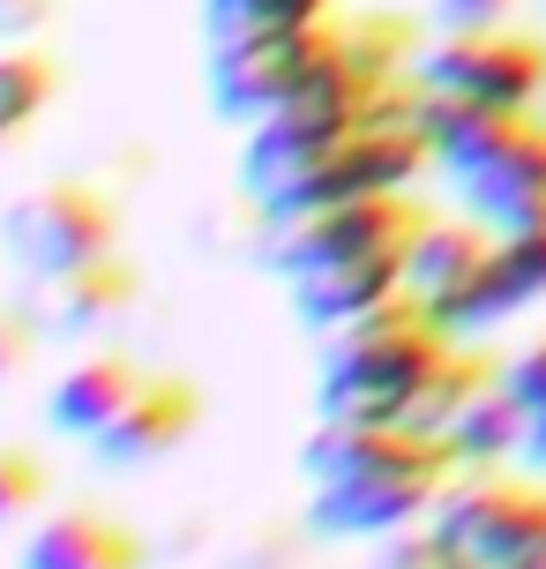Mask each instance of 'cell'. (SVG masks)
Wrapping results in <instances>:
<instances>
[{
    "instance_id": "cell-1",
    "label": "cell",
    "mask_w": 546,
    "mask_h": 569,
    "mask_svg": "<svg viewBox=\"0 0 546 569\" xmlns=\"http://www.w3.org/2000/svg\"><path fill=\"white\" fill-rule=\"evenodd\" d=\"M307 472V525L315 540H390L404 525H427L442 495L472 472V457L427 427L322 420L300 450Z\"/></svg>"
},
{
    "instance_id": "cell-2",
    "label": "cell",
    "mask_w": 546,
    "mask_h": 569,
    "mask_svg": "<svg viewBox=\"0 0 546 569\" xmlns=\"http://www.w3.org/2000/svg\"><path fill=\"white\" fill-rule=\"evenodd\" d=\"M457 330L427 308L397 292L390 308L360 315L345 330H330L322 352V420H374V427H412L419 398H427L434 368L449 360Z\"/></svg>"
},
{
    "instance_id": "cell-3",
    "label": "cell",
    "mask_w": 546,
    "mask_h": 569,
    "mask_svg": "<svg viewBox=\"0 0 546 569\" xmlns=\"http://www.w3.org/2000/svg\"><path fill=\"white\" fill-rule=\"evenodd\" d=\"M434 166L457 180L464 210L494 218L502 232L546 226V113L539 106H479L427 90Z\"/></svg>"
},
{
    "instance_id": "cell-4",
    "label": "cell",
    "mask_w": 546,
    "mask_h": 569,
    "mask_svg": "<svg viewBox=\"0 0 546 569\" xmlns=\"http://www.w3.org/2000/svg\"><path fill=\"white\" fill-rule=\"evenodd\" d=\"M337 53V23H277V30H218L210 46V106L218 120H270L322 76Z\"/></svg>"
},
{
    "instance_id": "cell-5",
    "label": "cell",
    "mask_w": 546,
    "mask_h": 569,
    "mask_svg": "<svg viewBox=\"0 0 546 569\" xmlns=\"http://www.w3.org/2000/svg\"><path fill=\"white\" fill-rule=\"evenodd\" d=\"M120 226H128L120 196H105L98 180H38L0 210V248L23 278H46V270L120 256Z\"/></svg>"
},
{
    "instance_id": "cell-6",
    "label": "cell",
    "mask_w": 546,
    "mask_h": 569,
    "mask_svg": "<svg viewBox=\"0 0 546 569\" xmlns=\"http://www.w3.org/2000/svg\"><path fill=\"white\" fill-rule=\"evenodd\" d=\"M434 210L412 196H360V202H330V210H300V218H262V256L285 278L307 270H337V262H367V256H404Z\"/></svg>"
},
{
    "instance_id": "cell-7",
    "label": "cell",
    "mask_w": 546,
    "mask_h": 569,
    "mask_svg": "<svg viewBox=\"0 0 546 569\" xmlns=\"http://www.w3.org/2000/svg\"><path fill=\"white\" fill-rule=\"evenodd\" d=\"M434 525L472 555V569H532L546 562V480L502 472V465H472L449 495Z\"/></svg>"
},
{
    "instance_id": "cell-8",
    "label": "cell",
    "mask_w": 546,
    "mask_h": 569,
    "mask_svg": "<svg viewBox=\"0 0 546 569\" xmlns=\"http://www.w3.org/2000/svg\"><path fill=\"white\" fill-rule=\"evenodd\" d=\"M419 90L434 98H479V106H546V38L532 30H449L442 46L412 60Z\"/></svg>"
},
{
    "instance_id": "cell-9",
    "label": "cell",
    "mask_w": 546,
    "mask_h": 569,
    "mask_svg": "<svg viewBox=\"0 0 546 569\" xmlns=\"http://www.w3.org/2000/svg\"><path fill=\"white\" fill-rule=\"evenodd\" d=\"M195 427H202V390L195 382H188V375H143L135 398L90 435V457H98L105 472H150V465H165Z\"/></svg>"
},
{
    "instance_id": "cell-10",
    "label": "cell",
    "mask_w": 546,
    "mask_h": 569,
    "mask_svg": "<svg viewBox=\"0 0 546 569\" xmlns=\"http://www.w3.org/2000/svg\"><path fill=\"white\" fill-rule=\"evenodd\" d=\"M16 300L30 308V322H38L46 338H98V330H113L120 315L143 300V278H135V262L98 256V262H75V270L23 278Z\"/></svg>"
},
{
    "instance_id": "cell-11",
    "label": "cell",
    "mask_w": 546,
    "mask_h": 569,
    "mask_svg": "<svg viewBox=\"0 0 546 569\" xmlns=\"http://www.w3.org/2000/svg\"><path fill=\"white\" fill-rule=\"evenodd\" d=\"M16 569H150V540L105 502H68L23 540Z\"/></svg>"
},
{
    "instance_id": "cell-12",
    "label": "cell",
    "mask_w": 546,
    "mask_h": 569,
    "mask_svg": "<svg viewBox=\"0 0 546 569\" xmlns=\"http://www.w3.org/2000/svg\"><path fill=\"white\" fill-rule=\"evenodd\" d=\"M532 300H546V226L502 232V240H494V256H487V270H479V278L442 308V322H449L457 338H479V330L509 322V315L532 308Z\"/></svg>"
},
{
    "instance_id": "cell-13",
    "label": "cell",
    "mask_w": 546,
    "mask_h": 569,
    "mask_svg": "<svg viewBox=\"0 0 546 569\" xmlns=\"http://www.w3.org/2000/svg\"><path fill=\"white\" fill-rule=\"evenodd\" d=\"M494 240H502V226L479 218V210H464V218H427L419 240L404 248V292H412V300H427V308L442 315L464 284L487 270Z\"/></svg>"
},
{
    "instance_id": "cell-14",
    "label": "cell",
    "mask_w": 546,
    "mask_h": 569,
    "mask_svg": "<svg viewBox=\"0 0 546 569\" xmlns=\"http://www.w3.org/2000/svg\"><path fill=\"white\" fill-rule=\"evenodd\" d=\"M292 292V315L307 322V330H345L360 315L390 308L404 292V256H367V262H337V270H307V278H285Z\"/></svg>"
},
{
    "instance_id": "cell-15",
    "label": "cell",
    "mask_w": 546,
    "mask_h": 569,
    "mask_svg": "<svg viewBox=\"0 0 546 569\" xmlns=\"http://www.w3.org/2000/svg\"><path fill=\"white\" fill-rule=\"evenodd\" d=\"M143 375L150 368L135 360V352H120V345H113V352H83V360L53 382V398H46V427H53V435L90 442V435L113 420L120 405L135 398V382H143Z\"/></svg>"
},
{
    "instance_id": "cell-16",
    "label": "cell",
    "mask_w": 546,
    "mask_h": 569,
    "mask_svg": "<svg viewBox=\"0 0 546 569\" xmlns=\"http://www.w3.org/2000/svg\"><path fill=\"white\" fill-rule=\"evenodd\" d=\"M60 98V68L53 53H38V46H16V53H0V150H16V142L38 128V113Z\"/></svg>"
},
{
    "instance_id": "cell-17",
    "label": "cell",
    "mask_w": 546,
    "mask_h": 569,
    "mask_svg": "<svg viewBox=\"0 0 546 569\" xmlns=\"http://www.w3.org/2000/svg\"><path fill=\"white\" fill-rule=\"evenodd\" d=\"M46 495H53V465L30 450V442H0V532L38 517Z\"/></svg>"
},
{
    "instance_id": "cell-18",
    "label": "cell",
    "mask_w": 546,
    "mask_h": 569,
    "mask_svg": "<svg viewBox=\"0 0 546 569\" xmlns=\"http://www.w3.org/2000/svg\"><path fill=\"white\" fill-rule=\"evenodd\" d=\"M307 547H315L307 517H262L255 532L240 540V562L232 569H307Z\"/></svg>"
},
{
    "instance_id": "cell-19",
    "label": "cell",
    "mask_w": 546,
    "mask_h": 569,
    "mask_svg": "<svg viewBox=\"0 0 546 569\" xmlns=\"http://www.w3.org/2000/svg\"><path fill=\"white\" fill-rule=\"evenodd\" d=\"M330 0H210L218 30H277V23H322Z\"/></svg>"
},
{
    "instance_id": "cell-20",
    "label": "cell",
    "mask_w": 546,
    "mask_h": 569,
    "mask_svg": "<svg viewBox=\"0 0 546 569\" xmlns=\"http://www.w3.org/2000/svg\"><path fill=\"white\" fill-rule=\"evenodd\" d=\"M509 390H517V405H524V457L546 465V338L532 345L524 360H509Z\"/></svg>"
},
{
    "instance_id": "cell-21",
    "label": "cell",
    "mask_w": 546,
    "mask_h": 569,
    "mask_svg": "<svg viewBox=\"0 0 546 569\" xmlns=\"http://www.w3.org/2000/svg\"><path fill=\"white\" fill-rule=\"evenodd\" d=\"M38 345H46V330L30 322V308L23 300H0V390L38 360Z\"/></svg>"
},
{
    "instance_id": "cell-22",
    "label": "cell",
    "mask_w": 546,
    "mask_h": 569,
    "mask_svg": "<svg viewBox=\"0 0 546 569\" xmlns=\"http://www.w3.org/2000/svg\"><path fill=\"white\" fill-rule=\"evenodd\" d=\"M509 16H517V0H442L449 30H502Z\"/></svg>"
},
{
    "instance_id": "cell-23",
    "label": "cell",
    "mask_w": 546,
    "mask_h": 569,
    "mask_svg": "<svg viewBox=\"0 0 546 569\" xmlns=\"http://www.w3.org/2000/svg\"><path fill=\"white\" fill-rule=\"evenodd\" d=\"M53 23V0H0V38H38Z\"/></svg>"
}]
</instances>
